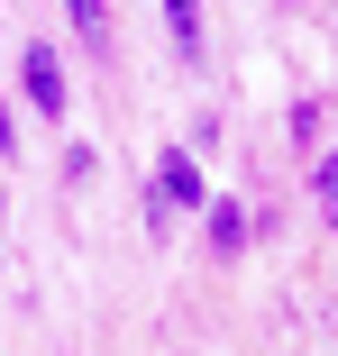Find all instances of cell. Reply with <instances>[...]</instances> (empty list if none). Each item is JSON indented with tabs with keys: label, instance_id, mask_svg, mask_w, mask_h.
<instances>
[{
	"label": "cell",
	"instance_id": "obj_3",
	"mask_svg": "<svg viewBox=\"0 0 338 356\" xmlns=\"http://www.w3.org/2000/svg\"><path fill=\"white\" fill-rule=\"evenodd\" d=\"M201 210H211V247H220V256H238V247L256 238V220H247V201H201Z\"/></svg>",
	"mask_w": 338,
	"mask_h": 356
},
{
	"label": "cell",
	"instance_id": "obj_4",
	"mask_svg": "<svg viewBox=\"0 0 338 356\" xmlns=\"http://www.w3.org/2000/svg\"><path fill=\"white\" fill-rule=\"evenodd\" d=\"M165 19H174V46L201 55V0H165Z\"/></svg>",
	"mask_w": 338,
	"mask_h": 356
},
{
	"label": "cell",
	"instance_id": "obj_6",
	"mask_svg": "<svg viewBox=\"0 0 338 356\" xmlns=\"http://www.w3.org/2000/svg\"><path fill=\"white\" fill-rule=\"evenodd\" d=\"M320 210H329V229H338V156L320 165Z\"/></svg>",
	"mask_w": 338,
	"mask_h": 356
},
{
	"label": "cell",
	"instance_id": "obj_2",
	"mask_svg": "<svg viewBox=\"0 0 338 356\" xmlns=\"http://www.w3.org/2000/svg\"><path fill=\"white\" fill-rule=\"evenodd\" d=\"M19 83H28V101L46 110V119H64V55L37 37V46H19Z\"/></svg>",
	"mask_w": 338,
	"mask_h": 356
},
{
	"label": "cell",
	"instance_id": "obj_1",
	"mask_svg": "<svg viewBox=\"0 0 338 356\" xmlns=\"http://www.w3.org/2000/svg\"><path fill=\"white\" fill-rule=\"evenodd\" d=\"M201 201H211V183H201V165L174 147V156L156 165V183H147V220H156V229H183Z\"/></svg>",
	"mask_w": 338,
	"mask_h": 356
},
{
	"label": "cell",
	"instance_id": "obj_5",
	"mask_svg": "<svg viewBox=\"0 0 338 356\" xmlns=\"http://www.w3.org/2000/svg\"><path fill=\"white\" fill-rule=\"evenodd\" d=\"M64 10H74V28H83V37H92V46H101V37H110V0H64Z\"/></svg>",
	"mask_w": 338,
	"mask_h": 356
},
{
	"label": "cell",
	"instance_id": "obj_7",
	"mask_svg": "<svg viewBox=\"0 0 338 356\" xmlns=\"http://www.w3.org/2000/svg\"><path fill=\"white\" fill-rule=\"evenodd\" d=\"M0 156H19V119H10V101H0Z\"/></svg>",
	"mask_w": 338,
	"mask_h": 356
}]
</instances>
